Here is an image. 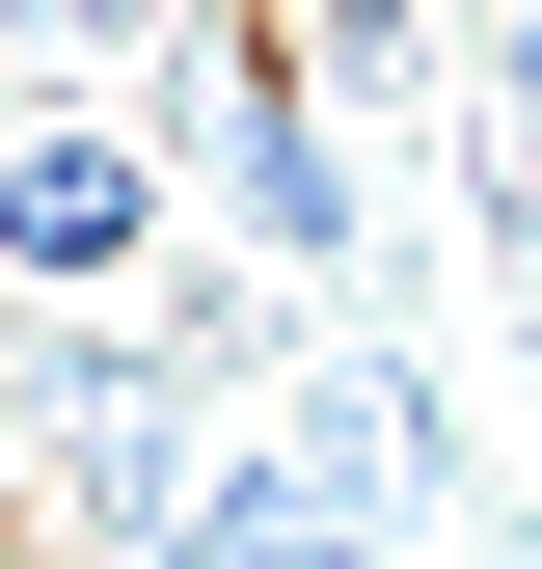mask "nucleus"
I'll use <instances>...</instances> for the list:
<instances>
[{"mask_svg":"<svg viewBox=\"0 0 542 569\" xmlns=\"http://www.w3.org/2000/svg\"><path fill=\"white\" fill-rule=\"evenodd\" d=\"M0 299H28V326L163 299V163H136V136H82V109H28V136H0Z\"/></svg>","mask_w":542,"mask_h":569,"instance_id":"f257e3e1","label":"nucleus"},{"mask_svg":"<svg viewBox=\"0 0 542 569\" xmlns=\"http://www.w3.org/2000/svg\"><path fill=\"white\" fill-rule=\"evenodd\" d=\"M461 54H489V109H542V0H461Z\"/></svg>","mask_w":542,"mask_h":569,"instance_id":"f03ea898","label":"nucleus"}]
</instances>
